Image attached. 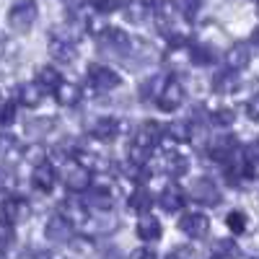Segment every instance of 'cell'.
Listing matches in <instances>:
<instances>
[{
    "mask_svg": "<svg viewBox=\"0 0 259 259\" xmlns=\"http://www.w3.org/2000/svg\"><path fill=\"white\" fill-rule=\"evenodd\" d=\"M21 153H24V148L13 135H0V166H13L21 158Z\"/></svg>",
    "mask_w": 259,
    "mask_h": 259,
    "instance_id": "obj_15",
    "label": "cell"
},
{
    "mask_svg": "<svg viewBox=\"0 0 259 259\" xmlns=\"http://www.w3.org/2000/svg\"><path fill=\"white\" fill-rule=\"evenodd\" d=\"M127 205H130V210L148 215L150 205H153V197H150V192H148L145 187H138V189L133 192V197H130V202H127Z\"/></svg>",
    "mask_w": 259,
    "mask_h": 259,
    "instance_id": "obj_25",
    "label": "cell"
},
{
    "mask_svg": "<svg viewBox=\"0 0 259 259\" xmlns=\"http://www.w3.org/2000/svg\"><path fill=\"white\" fill-rule=\"evenodd\" d=\"M233 122H236L233 109H215V112H212V124H218V127H231Z\"/></svg>",
    "mask_w": 259,
    "mask_h": 259,
    "instance_id": "obj_33",
    "label": "cell"
},
{
    "mask_svg": "<svg viewBox=\"0 0 259 259\" xmlns=\"http://www.w3.org/2000/svg\"><path fill=\"white\" fill-rule=\"evenodd\" d=\"M226 62H228V70H244V68H249V62H251V47L249 45H236V47H231V52L226 55Z\"/></svg>",
    "mask_w": 259,
    "mask_h": 259,
    "instance_id": "obj_18",
    "label": "cell"
},
{
    "mask_svg": "<svg viewBox=\"0 0 259 259\" xmlns=\"http://www.w3.org/2000/svg\"><path fill=\"white\" fill-rule=\"evenodd\" d=\"M117 133H119V122H117L114 117H101V119L94 122V127H91V135H94L96 140H104V143L114 140Z\"/></svg>",
    "mask_w": 259,
    "mask_h": 259,
    "instance_id": "obj_19",
    "label": "cell"
},
{
    "mask_svg": "<svg viewBox=\"0 0 259 259\" xmlns=\"http://www.w3.org/2000/svg\"><path fill=\"white\" fill-rule=\"evenodd\" d=\"M236 150H239V145H236V140L233 138H228V135H221L218 140H215L212 145H210V156L215 158V161H221V163H226Z\"/></svg>",
    "mask_w": 259,
    "mask_h": 259,
    "instance_id": "obj_20",
    "label": "cell"
},
{
    "mask_svg": "<svg viewBox=\"0 0 259 259\" xmlns=\"http://www.w3.org/2000/svg\"><path fill=\"white\" fill-rule=\"evenodd\" d=\"M16 119V104L11 99H0V127L13 124Z\"/></svg>",
    "mask_w": 259,
    "mask_h": 259,
    "instance_id": "obj_31",
    "label": "cell"
},
{
    "mask_svg": "<svg viewBox=\"0 0 259 259\" xmlns=\"http://www.w3.org/2000/svg\"><path fill=\"white\" fill-rule=\"evenodd\" d=\"M29 215H31V205H29L26 197H18V194H13V197H6V202H3V221H6L8 226L24 223Z\"/></svg>",
    "mask_w": 259,
    "mask_h": 259,
    "instance_id": "obj_9",
    "label": "cell"
},
{
    "mask_svg": "<svg viewBox=\"0 0 259 259\" xmlns=\"http://www.w3.org/2000/svg\"><path fill=\"white\" fill-rule=\"evenodd\" d=\"M192 60L197 62V65H210V62L215 60V55H212L207 47H194V50H192Z\"/></svg>",
    "mask_w": 259,
    "mask_h": 259,
    "instance_id": "obj_35",
    "label": "cell"
},
{
    "mask_svg": "<svg viewBox=\"0 0 259 259\" xmlns=\"http://www.w3.org/2000/svg\"><path fill=\"white\" fill-rule=\"evenodd\" d=\"M45 233H47L50 241L65 244V241L73 239V226L65 221V218H60V215H52V218L47 221V226H45Z\"/></svg>",
    "mask_w": 259,
    "mask_h": 259,
    "instance_id": "obj_13",
    "label": "cell"
},
{
    "mask_svg": "<svg viewBox=\"0 0 259 259\" xmlns=\"http://www.w3.org/2000/svg\"><path fill=\"white\" fill-rule=\"evenodd\" d=\"M55 99L62 106H75L80 101V89H78V85H73V83H65L62 80L57 89H55Z\"/></svg>",
    "mask_w": 259,
    "mask_h": 259,
    "instance_id": "obj_23",
    "label": "cell"
},
{
    "mask_svg": "<svg viewBox=\"0 0 259 259\" xmlns=\"http://www.w3.org/2000/svg\"><path fill=\"white\" fill-rule=\"evenodd\" d=\"M34 259H62V256H60L57 251H50V249H47V251H36Z\"/></svg>",
    "mask_w": 259,
    "mask_h": 259,
    "instance_id": "obj_40",
    "label": "cell"
},
{
    "mask_svg": "<svg viewBox=\"0 0 259 259\" xmlns=\"http://www.w3.org/2000/svg\"><path fill=\"white\" fill-rule=\"evenodd\" d=\"M135 231H138V239H143L145 244L158 241V239H161V233H163L158 218H153V215H143V218L138 221V228H135Z\"/></svg>",
    "mask_w": 259,
    "mask_h": 259,
    "instance_id": "obj_16",
    "label": "cell"
},
{
    "mask_svg": "<svg viewBox=\"0 0 259 259\" xmlns=\"http://www.w3.org/2000/svg\"><path fill=\"white\" fill-rule=\"evenodd\" d=\"M60 83H62L60 73H57L55 68H50V65H47V68H41V70H39V75H36V85H39V89L55 91V89H57Z\"/></svg>",
    "mask_w": 259,
    "mask_h": 259,
    "instance_id": "obj_28",
    "label": "cell"
},
{
    "mask_svg": "<svg viewBox=\"0 0 259 259\" xmlns=\"http://www.w3.org/2000/svg\"><path fill=\"white\" fill-rule=\"evenodd\" d=\"M16 99H18V104H24V106H36L41 101V89L36 83H21L16 89Z\"/></svg>",
    "mask_w": 259,
    "mask_h": 259,
    "instance_id": "obj_24",
    "label": "cell"
},
{
    "mask_svg": "<svg viewBox=\"0 0 259 259\" xmlns=\"http://www.w3.org/2000/svg\"><path fill=\"white\" fill-rule=\"evenodd\" d=\"M85 3H89V0H65V6H68V8H83Z\"/></svg>",
    "mask_w": 259,
    "mask_h": 259,
    "instance_id": "obj_42",
    "label": "cell"
},
{
    "mask_svg": "<svg viewBox=\"0 0 259 259\" xmlns=\"http://www.w3.org/2000/svg\"><path fill=\"white\" fill-rule=\"evenodd\" d=\"M200 3H202V0H177V8L182 11V16H184L187 21H194Z\"/></svg>",
    "mask_w": 259,
    "mask_h": 259,
    "instance_id": "obj_32",
    "label": "cell"
},
{
    "mask_svg": "<svg viewBox=\"0 0 259 259\" xmlns=\"http://www.w3.org/2000/svg\"><path fill=\"white\" fill-rule=\"evenodd\" d=\"M0 259H8V256H6V251H0Z\"/></svg>",
    "mask_w": 259,
    "mask_h": 259,
    "instance_id": "obj_44",
    "label": "cell"
},
{
    "mask_svg": "<svg viewBox=\"0 0 259 259\" xmlns=\"http://www.w3.org/2000/svg\"><path fill=\"white\" fill-rule=\"evenodd\" d=\"M50 55L57 62H73L78 57V41L70 31L65 29H55L50 34Z\"/></svg>",
    "mask_w": 259,
    "mask_h": 259,
    "instance_id": "obj_3",
    "label": "cell"
},
{
    "mask_svg": "<svg viewBox=\"0 0 259 259\" xmlns=\"http://www.w3.org/2000/svg\"><path fill=\"white\" fill-rule=\"evenodd\" d=\"M246 114H249V119H256V99H251L246 104Z\"/></svg>",
    "mask_w": 259,
    "mask_h": 259,
    "instance_id": "obj_41",
    "label": "cell"
},
{
    "mask_svg": "<svg viewBox=\"0 0 259 259\" xmlns=\"http://www.w3.org/2000/svg\"><path fill=\"white\" fill-rule=\"evenodd\" d=\"M241 249L233 239H218L210 246V259H239Z\"/></svg>",
    "mask_w": 259,
    "mask_h": 259,
    "instance_id": "obj_21",
    "label": "cell"
},
{
    "mask_svg": "<svg viewBox=\"0 0 259 259\" xmlns=\"http://www.w3.org/2000/svg\"><path fill=\"white\" fill-rule=\"evenodd\" d=\"M179 231L187 233L189 239H205L207 231H210V221H207V215L202 212H184L182 218H179Z\"/></svg>",
    "mask_w": 259,
    "mask_h": 259,
    "instance_id": "obj_8",
    "label": "cell"
},
{
    "mask_svg": "<svg viewBox=\"0 0 259 259\" xmlns=\"http://www.w3.org/2000/svg\"><path fill=\"white\" fill-rule=\"evenodd\" d=\"M89 205H94L96 210H104V212H109L114 207V192L109 187H94L91 189V200Z\"/></svg>",
    "mask_w": 259,
    "mask_h": 259,
    "instance_id": "obj_22",
    "label": "cell"
},
{
    "mask_svg": "<svg viewBox=\"0 0 259 259\" xmlns=\"http://www.w3.org/2000/svg\"><path fill=\"white\" fill-rule=\"evenodd\" d=\"M13 184V179H11V171L6 168V166H0V189H8Z\"/></svg>",
    "mask_w": 259,
    "mask_h": 259,
    "instance_id": "obj_39",
    "label": "cell"
},
{
    "mask_svg": "<svg viewBox=\"0 0 259 259\" xmlns=\"http://www.w3.org/2000/svg\"><path fill=\"white\" fill-rule=\"evenodd\" d=\"M130 259H158V256L150 246H140V249H135L133 254H130Z\"/></svg>",
    "mask_w": 259,
    "mask_h": 259,
    "instance_id": "obj_37",
    "label": "cell"
},
{
    "mask_svg": "<svg viewBox=\"0 0 259 259\" xmlns=\"http://www.w3.org/2000/svg\"><path fill=\"white\" fill-rule=\"evenodd\" d=\"M163 133H168L174 140L184 143V140H189V135H192V124H189V122H174V124H168V130H163Z\"/></svg>",
    "mask_w": 259,
    "mask_h": 259,
    "instance_id": "obj_30",
    "label": "cell"
},
{
    "mask_svg": "<svg viewBox=\"0 0 259 259\" xmlns=\"http://www.w3.org/2000/svg\"><path fill=\"white\" fill-rule=\"evenodd\" d=\"M166 259H194V254H192V249L179 246V249H174V251H168V256H166Z\"/></svg>",
    "mask_w": 259,
    "mask_h": 259,
    "instance_id": "obj_38",
    "label": "cell"
},
{
    "mask_svg": "<svg viewBox=\"0 0 259 259\" xmlns=\"http://www.w3.org/2000/svg\"><path fill=\"white\" fill-rule=\"evenodd\" d=\"M119 83H122L119 73H114L112 68H106V65H91V68H89V85L96 94L114 91Z\"/></svg>",
    "mask_w": 259,
    "mask_h": 259,
    "instance_id": "obj_6",
    "label": "cell"
},
{
    "mask_svg": "<svg viewBox=\"0 0 259 259\" xmlns=\"http://www.w3.org/2000/svg\"><path fill=\"white\" fill-rule=\"evenodd\" d=\"M104 259H119V254H117V251H109V254H106Z\"/></svg>",
    "mask_w": 259,
    "mask_h": 259,
    "instance_id": "obj_43",
    "label": "cell"
},
{
    "mask_svg": "<svg viewBox=\"0 0 259 259\" xmlns=\"http://www.w3.org/2000/svg\"><path fill=\"white\" fill-rule=\"evenodd\" d=\"M13 241V226H8L6 221H0V251Z\"/></svg>",
    "mask_w": 259,
    "mask_h": 259,
    "instance_id": "obj_36",
    "label": "cell"
},
{
    "mask_svg": "<svg viewBox=\"0 0 259 259\" xmlns=\"http://www.w3.org/2000/svg\"><path fill=\"white\" fill-rule=\"evenodd\" d=\"M60 218H65L73 228L75 226H85V221H89V210H85V205L80 200H65L60 205Z\"/></svg>",
    "mask_w": 259,
    "mask_h": 259,
    "instance_id": "obj_11",
    "label": "cell"
},
{
    "mask_svg": "<svg viewBox=\"0 0 259 259\" xmlns=\"http://www.w3.org/2000/svg\"><path fill=\"white\" fill-rule=\"evenodd\" d=\"M156 101H158V109L177 112L179 106L184 104V85L177 78H166L163 85H161V91H158V96H156Z\"/></svg>",
    "mask_w": 259,
    "mask_h": 259,
    "instance_id": "obj_5",
    "label": "cell"
},
{
    "mask_svg": "<svg viewBox=\"0 0 259 259\" xmlns=\"http://www.w3.org/2000/svg\"><path fill=\"white\" fill-rule=\"evenodd\" d=\"M192 194H194V200L202 202V205H218L221 202V192H218V184H215L212 179L202 177L194 182L192 187Z\"/></svg>",
    "mask_w": 259,
    "mask_h": 259,
    "instance_id": "obj_10",
    "label": "cell"
},
{
    "mask_svg": "<svg viewBox=\"0 0 259 259\" xmlns=\"http://www.w3.org/2000/svg\"><path fill=\"white\" fill-rule=\"evenodd\" d=\"M91 182H94V174L78 161H73L68 166V171H65V187H68L70 192H75V194L91 189Z\"/></svg>",
    "mask_w": 259,
    "mask_h": 259,
    "instance_id": "obj_7",
    "label": "cell"
},
{
    "mask_svg": "<svg viewBox=\"0 0 259 259\" xmlns=\"http://www.w3.org/2000/svg\"><path fill=\"white\" fill-rule=\"evenodd\" d=\"M36 21V6L31 3V0H18L16 6H11L8 11V26L18 34H24L34 26Z\"/></svg>",
    "mask_w": 259,
    "mask_h": 259,
    "instance_id": "obj_4",
    "label": "cell"
},
{
    "mask_svg": "<svg viewBox=\"0 0 259 259\" xmlns=\"http://www.w3.org/2000/svg\"><path fill=\"white\" fill-rule=\"evenodd\" d=\"M89 3H91L99 13H114V11L122 8L124 0H89Z\"/></svg>",
    "mask_w": 259,
    "mask_h": 259,
    "instance_id": "obj_34",
    "label": "cell"
},
{
    "mask_svg": "<svg viewBox=\"0 0 259 259\" xmlns=\"http://www.w3.org/2000/svg\"><path fill=\"white\" fill-rule=\"evenodd\" d=\"M124 16L133 21V24H143V21H148L153 16V0H127Z\"/></svg>",
    "mask_w": 259,
    "mask_h": 259,
    "instance_id": "obj_17",
    "label": "cell"
},
{
    "mask_svg": "<svg viewBox=\"0 0 259 259\" xmlns=\"http://www.w3.org/2000/svg\"><path fill=\"white\" fill-rule=\"evenodd\" d=\"M184 202H187V197H184V189H182L179 184H168V187H163L161 194H158V205H161L166 212L182 210Z\"/></svg>",
    "mask_w": 259,
    "mask_h": 259,
    "instance_id": "obj_12",
    "label": "cell"
},
{
    "mask_svg": "<svg viewBox=\"0 0 259 259\" xmlns=\"http://www.w3.org/2000/svg\"><path fill=\"white\" fill-rule=\"evenodd\" d=\"M57 184V177H55V168L50 163H39L34 168V174H31V187L41 194H50Z\"/></svg>",
    "mask_w": 259,
    "mask_h": 259,
    "instance_id": "obj_14",
    "label": "cell"
},
{
    "mask_svg": "<svg viewBox=\"0 0 259 259\" xmlns=\"http://www.w3.org/2000/svg\"><path fill=\"white\" fill-rule=\"evenodd\" d=\"M189 171V158L182 153H168L166 156V174L168 177H184Z\"/></svg>",
    "mask_w": 259,
    "mask_h": 259,
    "instance_id": "obj_26",
    "label": "cell"
},
{
    "mask_svg": "<svg viewBox=\"0 0 259 259\" xmlns=\"http://www.w3.org/2000/svg\"><path fill=\"white\" fill-rule=\"evenodd\" d=\"M161 135H163V127L153 119H148L138 127V133L133 138V145H130V158H133L135 166H143L148 161V156L153 153V148L161 143Z\"/></svg>",
    "mask_w": 259,
    "mask_h": 259,
    "instance_id": "obj_1",
    "label": "cell"
},
{
    "mask_svg": "<svg viewBox=\"0 0 259 259\" xmlns=\"http://www.w3.org/2000/svg\"><path fill=\"white\" fill-rule=\"evenodd\" d=\"M96 45H99V50L106 52V55L122 57V55L130 52V47H133V39H130L122 29H117V26H106V29H101V31L96 34Z\"/></svg>",
    "mask_w": 259,
    "mask_h": 259,
    "instance_id": "obj_2",
    "label": "cell"
},
{
    "mask_svg": "<svg viewBox=\"0 0 259 259\" xmlns=\"http://www.w3.org/2000/svg\"><path fill=\"white\" fill-rule=\"evenodd\" d=\"M236 89H239V73L223 70V73L215 75V91L218 94H233Z\"/></svg>",
    "mask_w": 259,
    "mask_h": 259,
    "instance_id": "obj_27",
    "label": "cell"
},
{
    "mask_svg": "<svg viewBox=\"0 0 259 259\" xmlns=\"http://www.w3.org/2000/svg\"><path fill=\"white\" fill-rule=\"evenodd\" d=\"M226 223H228V228H231L233 236L246 233V226H249L246 212H241V210H231V212H228V218H226Z\"/></svg>",
    "mask_w": 259,
    "mask_h": 259,
    "instance_id": "obj_29",
    "label": "cell"
}]
</instances>
